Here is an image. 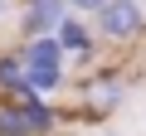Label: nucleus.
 <instances>
[{"label":"nucleus","mask_w":146,"mask_h":136,"mask_svg":"<svg viewBox=\"0 0 146 136\" xmlns=\"http://www.w3.org/2000/svg\"><path fill=\"white\" fill-rule=\"evenodd\" d=\"M20 53H25V83H29V92L54 97L63 88V58H68V49L58 44V34H34V39L20 44Z\"/></svg>","instance_id":"obj_1"},{"label":"nucleus","mask_w":146,"mask_h":136,"mask_svg":"<svg viewBox=\"0 0 146 136\" xmlns=\"http://www.w3.org/2000/svg\"><path fill=\"white\" fill-rule=\"evenodd\" d=\"M93 24H98V34L107 44H136L146 34V5L141 0H107L93 15Z\"/></svg>","instance_id":"obj_2"},{"label":"nucleus","mask_w":146,"mask_h":136,"mask_svg":"<svg viewBox=\"0 0 146 136\" xmlns=\"http://www.w3.org/2000/svg\"><path fill=\"white\" fill-rule=\"evenodd\" d=\"M68 15V0H25L20 5V34L34 39V34H54Z\"/></svg>","instance_id":"obj_3"},{"label":"nucleus","mask_w":146,"mask_h":136,"mask_svg":"<svg viewBox=\"0 0 146 136\" xmlns=\"http://www.w3.org/2000/svg\"><path fill=\"white\" fill-rule=\"evenodd\" d=\"M54 34H58V44L68 49V58H93V49H98V39H102L88 15H73V10L63 15V24H58Z\"/></svg>","instance_id":"obj_4"},{"label":"nucleus","mask_w":146,"mask_h":136,"mask_svg":"<svg viewBox=\"0 0 146 136\" xmlns=\"http://www.w3.org/2000/svg\"><path fill=\"white\" fill-rule=\"evenodd\" d=\"M122 97H127V83H122L117 73H98V78H88V83H83L88 117H107V112H117V107H122Z\"/></svg>","instance_id":"obj_5"},{"label":"nucleus","mask_w":146,"mask_h":136,"mask_svg":"<svg viewBox=\"0 0 146 136\" xmlns=\"http://www.w3.org/2000/svg\"><path fill=\"white\" fill-rule=\"evenodd\" d=\"M0 92H5V97L29 92V83H25V53L20 49H5V53H0Z\"/></svg>","instance_id":"obj_6"},{"label":"nucleus","mask_w":146,"mask_h":136,"mask_svg":"<svg viewBox=\"0 0 146 136\" xmlns=\"http://www.w3.org/2000/svg\"><path fill=\"white\" fill-rule=\"evenodd\" d=\"M0 136H39V131H34V121H29V112H25L15 97L0 102Z\"/></svg>","instance_id":"obj_7"},{"label":"nucleus","mask_w":146,"mask_h":136,"mask_svg":"<svg viewBox=\"0 0 146 136\" xmlns=\"http://www.w3.org/2000/svg\"><path fill=\"white\" fill-rule=\"evenodd\" d=\"M102 5H107V0H68V10H73V15H88V20H93Z\"/></svg>","instance_id":"obj_8"},{"label":"nucleus","mask_w":146,"mask_h":136,"mask_svg":"<svg viewBox=\"0 0 146 136\" xmlns=\"http://www.w3.org/2000/svg\"><path fill=\"white\" fill-rule=\"evenodd\" d=\"M10 10H15V0H0V24L10 20Z\"/></svg>","instance_id":"obj_9"}]
</instances>
